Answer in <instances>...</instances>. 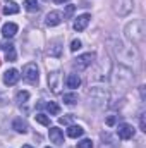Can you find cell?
<instances>
[{
	"label": "cell",
	"instance_id": "obj_1",
	"mask_svg": "<svg viewBox=\"0 0 146 148\" xmlns=\"http://www.w3.org/2000/svg\"><path fill=\"white\" fill-rule=\"evenodd\" d=\"M126 35H127V38H129L134 45H139V43L145 40V26H143V23H141V21H132L131 24H127Z\"/></svg>",
	"mask_w": 146,
	"mask_h": 148
},
{
	"label": "cell",
	"instance_id": "obj_2",
	"mask_svg": "<svg viewBox=\"0 0 146 148\" xmlns=\"http://www.w3.org/2000/svg\"><path fill=\"white\" fill-rule=\"evenodd\" d=\"M23 77H24L29 84H36L38 83V67H36V64H33V62L26 64V66L23 67Z\"/></svg>",
	"mask_w": 146,
	"mask_h": 148
},
{
	"label": "cell",
	"instance_id": "obj_3",
	"mask_svg": "<svg viewBox=\"0 0 146 148\" xmlns=\"http://www.w3.org/2000/svg\"><path fill=\"white\" fill-rule=\"evenodd\" d=\"M89 98L96 103V107H102V105L107 103V100H108V93H107L105 90H102V88H93V90L89 91Z\"/></svg>",
	"mask_w": 146,
	"mask_h": 148
},
{
	"label": "cell",
	"instance_id": "obj_4",
	"mask_svg": "<svg viewBox=\"0 0 146 148\" xmlns=\"http://www.w3.org/2000/svg\"><path fill=\"white\" fill-rule=\"evenodd\" d=\"M93 59H95V55H93V53H84V55H81V57L74 59V67H76L77 71H84V69H88V67L91 66Z\"/></svg>",
	"mask_w": 146,
	"mask_h": 148
},
{
	"label": "cell",
	"instance_id": "obj_5",
	"mask_svg": "<svg viewBox=\"0 0 146 148\" xmlns=\"http://www.w3.org/2000/svg\"><path fill=\"white\" fill-rule=\"evenodd\" d=\"M117 134H119L120 140H131V138L134 136V127H132L131 124L122 122V124L117 126Z\"/></svg>",
	"mask_w": 146,
	"mask_h": 148
},
{
	"label": "cell",
	"instance_id": "obj_6",
	"mask_svg": "<svg viewBox=\"0 0 146 148\" xmlns=\"http://www.w3.org/2000/svg\"><path fill=\"white\" fill-rule=\"evenodd\" d=\"M62 19H64V17H62V14H60L59 10H52V12L46 14L45 23H46V26H57V24H60Z\"/></svg>",
	"mask_w": 146,
	"mask_h": 148
},
{
	"label": "cell",
	"instance_id": "obj_7",
	"mask_svg": "<svg viewBox=\"0 0 146 148\" xmlns=\"http://www.w3.org/2000/svg\"><path fill=\"white\" fill-rule=\"evenodd\" d=\"M19 81V73H17V69H9V71H5L3 74V83L7 84V86H12V84H16Z\"/></svg>",
	"mask_w": 146,
	"mask_h": 148
},
{
	"label": "cell",
	"instance_id": "obj_8",
	"mask_svg": "<svg viewBox=\"0 0 146 148\" xmlns=\"http://www.w3.org/2000/svg\"><path fill=\"white\" fill-rule=\"evenodd\" d=\"M89 19H91L89 14H83V16H79V17L76 19V23H74V29H76V31H84L86 26H88V23H89Z\"/></svg>",
	"mask_w": 146,
	"mask_h": 148
},
{
	"label": "cell",
	"instance_id": "obj_9",
	"mask_svg": "<svg viewBox=\"0 0 146 148\" xmlns=\"http://www.w3.org/2000/svg\"><path fill=\"white\" fill-rule=\"evenodd\" d=\"M50 141L55 145H62L64 143V133L59 127H50Z\"/></svg>",
	"mask_w": 146,
	"mask_h": 148
},
{
	"label": "cell",
	"instance_id": "obj_10",
	"mask_svg": "<svg viewBox=\"0 0 146 148\" xmlns=\"http://www.w3.org/2000/svg\"><path fill=\"white\" fill-rule=\"evenodd\" d=\"M2 48H3V52H5V59L9 60V62H16V47L9 41V43H3L2 45Z\"/></svg>",
	"mask_w": 146,
	"mask_h": 148
},
{
	"label": "cell",
	"instance_id": "obj_11",
	"mask_svg": "<svg viewBox=\"0 0 146 148\" xmlns=\"http://www.w3.org/2000/svg\"><path fill=\"white\" fill-rule=\"evenodd\" d=\"M16 33H17V24H14V23H7V24H3V28H2V35H3L5 38H12Z\"/></svg>",
	"mask_w": 146,
	"mask_h": 148
},
{
	"label": "cell",
	"instance_id": "obj_12",
	"mask_svg": "<svg viewBox=\"0 0 146 148\" xmlns=\"http://www.w3.org/2000/svg\"><path fill=\"white\" fill-rule=\"evenodd\" d=\"M65 84H67V88H79L81 86V77L77 76V74H69L67 77H65Z\"/></svg>",
	"mask_w": 146,
	"mask_h": 148
},
{
	"label": "cell",
	"instance_id": "obj_13",
	"mask_svg": "<svg viewBox=\"0 0 146 148\" xmlns=\"http://www.w3.org/2000/svg\"><path fill=\"white\" fill-rule=\"evenodd\" d=\"M19 12V5L16 2H5L3 5V14L9 16V14H17Z\"/></svg>",
	"mask_w": 146,
	"mask_h": 148
},
{
	"label": "cell",
	"instance_id": "obj_14",
	"mask_svg": "<svg viewBox=\"0 0 146 148\" xmlns=\"http://www.w3.org/2000/svg\"><path fill=\"white\" fill-rule=\"evenodd\" d=\"M83 133H84V129L81 126H71L67 129V136L69 138H79V136H83Z\"/></svg>",
	"mask_w": 146,
	"mask_h": 148
},
{
	"label": "cell",
	"instance_id": "obj_15",
	"mask_svg": "<svg viewBox=\"0 0 146 148\" xmlns=\"http://www.w3.org/2000/svg\"><path fill=\"white\" fill-rule=\"evenodd\" d=\"M12 127H14L17 133H26V131H28V126H26V122H24L23 119H16V121L12 122Z\"/></svg>",
	"mask_w": 146,
	"mask_h": 148
},
{
	"label": "cell",
	"instance_id": "obj_16",
	"mask_svg": "<svg viewBox=\"0 0 146 148\" xmlns=\"http://www.w3.org/2000/svg\"><path fill=\"white\" fill-rule=\"evenodd\" d=\"M24 7H26V10H29V12H38V9H40L38 0H24Z\"/></svg>",
	"mask_w": 146,
	"mask_h": 148
},
{
	"label": "cell",
	"instance_id": "obj_17",
	"mask_svg": "<svg viewBox=\"0 0 146 148\" xmlns=\"http://www.w3.org/2000/svg\"><path fill=\"white\" fill-rule=\"evenodd\" d=\"M62 100H64V103H67V105H74V103H77V95H76V93H65V95L62 97Z\"/></svg>",
	"mask_w": 146,
	"mask_h": 148
},
{
	"label": "cell",
	"instance_id": "obj_18",
	"mask_svg": "<svg viewBox=\"0 0 146 148\" xmlns=\"http://www.w3.org/2000/svg\"><path fill=\"white\" fill-rule=\"evenodd\" d=\"M60 52H62V48H60V43H59V41L52 43V45H50V48H48V53H50V55H55V57H59V55H60Z\"/></svg>",
	"mask_w": 146,
	"mask_h": 148
},
{
	"label": "cell",
	"instance_id": "obj_19",
	"mask_svg": "<svg viewBox=\"0 0 146 148\" xmlns=\"http://www.w3.org/2000/svg\"><path fill=\"white\" fill-rule=\"evenodd\" d=\"M46 110L50 112L52 115H59V112H60V107H59L55 102H48V103H46Z\"/></svg>",
	"mask_w": 146,
	"mask_h": 148
},
{
	"label": "cell",
	"instance_id": "obj_20",
	"mask_svg": "<svg viewBox=\"0 0 146 148\" xmlns=\"http://www.w3.org/2000/svg\"><path fill=\"white\" fill-rule=\"evenodd\" d=\"M28 98H29V93H28V91H19V93L16 95V102H17V103H26Z\"/></svg>",
	"mask_w": 146,
	"mask_h": 148
},
{
	"label": "cell",
	"instance_id": "obj_21",
	"mask_svg": "<svg viewBox=\"0 0 146 148\" xmlns=\"http://www.w3.org/2000/svg\"><path fill=\"white\" fill-rule=\"evenodd\" d=\"M35 119H36V122L43 124V126H50V119L45 114H38V115H35Z\"/></svg>",
	"mask_w": 146,
	"mask_h": 148
},
{
	"label": "cell",
	"instance_id": "obj_22",
	"mask_svg": "<svg viewBox=\"0 0 146 148\" xmlns=\"http://www.w3.org/2000/svg\"><path fill=\"white\" fill-rule=\"evenodd\" d=\"M74 10H76V5H67V7H65V12H64L62 17H64V19H69V17L74 14Z\"/></svg>",
	"mask_w": 146,
	"mask_h": 148
},
{
	"label": "cell",
	"instance_id": "obj_23",
	"mask_svg": "<svg viewBox=\"0 0 146 148\" xmlns=\"http://www.w3.org/2000/svg\"><path fill=\"white\" fill-rule=\"evenodd\" d=\"M77 148H93V143H91V140H81L77 143Z\"/></svg>",
	"mask_w": 146,
	"mask_h": 148
},
{
	"label": "cell",
	"instance_id": "obj_24",
	"mask_svg": "<svg viewBox=\"0 0 146 148\" xmlns=\"http://www.w3.org/2000/svg\"><path fill=\"white\" fill-rule=\"evenodd\" d=\"M81 48V41L79 40H72V43H71V52H77Z\"/></svg>",
	"mask_w": 146,
	"mask_h": 148
},
{
	"label": "cell",
	"instance_id": "obj_25",
	"mask_svg": "<svg viewBox=\"0 0 146 148\" xmlns=\"http://www.w3.org/2000/svg\"><path fill=\"white\" fill-rule=\"evenodd\" d=\"M146 114H141L139 115V126H141V131H146Z\"/></svg>",
	"mask_w": 146,
	"mask_h": 148
},
{
	"label": "cell",
	"instance_id": "obj_26",
	"mask_svg": "<svg viewBox=\"0 0 146 148\" xmlns=\"http://www.w3.org/2000/svg\"><path fill=\"white\" fill-rule=\"evenodd\" d=\"M71 121H72V115H69V117H60V119H59L60 124H69Z\"/></svg>",
	"mask_w": 146,
	"mask_h": 148
},
{
	"label": "cell",
	"instance_id": "obj_27",
	"mask_svg": "<svg viewBox=\"0 0 146 148\" xmlns=\"http://www.w3.org/2000/svg\"><path fill=\"white\" fill-rule=\"evenodd\" d=\"M113 124H115V115H110L107 119V126H113Z\"/></svg>",
	"mask_w": 146,
	"mask_h": 148
},
{
	"label": "cell",
	"instance_id": "obj_28",
	"mask_svg": "<svg viewBox=\"0 0 146 148\" xmlns=\"http://www.w3.org/2000/svg\"><path fill=\"white\" fill-rule=\"evenodd\" d=\"M55 3H64V2H69V0H53Z\"/></svg>",
	"mask_w": 146,
	"mask_h": 148
},
{
	"label": "cell",
	"instance_id": "obj_29",
	"mask_svg": "<svg viewBox=\"0 0 146 148\" xmlns=\"http://www.w3.org/2000/svg\"><path fill=\"white\" fill-rule=\"evenodd\" d=\"M23 148H33V147H31V145H24Z\"/></svg>",
	"mask_w": 146,
	"mask_h": 148
},
{
	"label": "cell",
	"instance_id": "obj_30",
	"mask_svg": "<svg viewBox=\"0 0 146 148\" xmlns=\"http://www.w3.org/2000/svg\"><path fill=\"white\" fill-rule=\"evenodd\" d=\"M45 2H48V0H45Z\"/></svg>",
	"mask_w": 146,
	"mask_h": 148
},
{
	"label": "cell",
	"instance_id": "obj_31",
	"mask_svg": "<svg viewBox=\"0 0 146 148\" xmlns=\"http://www.w3.org/2000/svg\"><path fill=\"white\" fill-rule=\"evenodd\" d=\"M46 148H50V147H46Z\"/></svg>",
	"mask_w": 146,
	"mask_h": 148
}]
</instances>
